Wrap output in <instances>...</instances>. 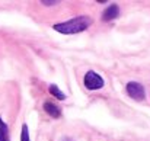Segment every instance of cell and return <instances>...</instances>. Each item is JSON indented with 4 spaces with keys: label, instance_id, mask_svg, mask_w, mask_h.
I'll list each match as a JSON object with an SVG mask.
<instances>
[{
    "label": "cell",
    "instance_id": "6da1fadb",
    "mask_svg": "<svg viewBox=\"0 0 150 141\" xmlns=\"http://www.w3.org/2000/svg\"><path fill=\"white\" fill-rule=\"evenodd\" d=\"M91 25H92V18L83 15V16L71 18V19H69V20H66V22L55 23L52 28H54V31H57V32H60V34L71 35V34H79V32L86 31Z\"/></svg>",
    "mask_w": 150,
    "mask_h": 141
},
{
    "label": "cell",
    "instance_id": "7a4b0ae2",
    "mask_svg": "<svg viewBox=\"0 0 150 141\" xmlns=\"http://www.w3.org/2000/svg\"><path fill=\"white\" fill-rule=\"evenodd\" d=\"M83 85H85V87L86 89H89V90H99L103 87V85H105V82H103V79H102V76L98 74L96 71H88L86 74H85V79H83Z\"/></svg>",
    "mask_w": 150,
    "mask_h": 141
},
{
    "label": "cell",
    "instance_id": "3957f363",
    "mask_svg": "<svg viewBox=\"0 0 150 141\" xmlns=\"http://www.w3.org/2000/svg\"><path fill=\"white\" fill-rule=\"evenodd\" d=\"M125 90L128 96L131 99H136V100H144L146 99V90H144V86L137 83V82H130L127 83L125 86Z\"/></svg>",
    "mask_w": 150,
    "mask_h": 141
},
{
    "label": "cell",
    "instance_id": "277c9868",
    "mask_svg": "<svg viewBox=\"0 0 150 141\" xmlns=\"http://www.w3.org/2000/svg\"><path fill=\"white\" fill-rule=\"evenodd\" d=\"M118 15H120V7H118V4H109V6L103 10V13H102V20H103V22H111V20L117 19Z\"/></svg>",
    "mask_w": 150,
    "mask_h": 141
},
{
    "label": "cell",
    "instance_id": "5b68a950",
    "mask_svg": "<svg viewBox=\"0 0 150 141\" xmlns=\"http://www.w3.org/2000/svg\"><path fill=\"white\" fill-rule=\"evenodd\" d=\"M44 111L52 116V118H60L61 116V109L58 108V106H55V103H52V102H44Z\"/></svg>",
    "mask_w": 150,
    "mask_h": 141
},
{
    "label": "cell",
    "instance_id": "8992f818",
    "mask_svg": "<svg viewBox=\"0 0 150 141\" xmlns=\"http://www.w3.org/2000/svg\"><path fill=\"white\" fill-rule=\"evenodd\" d=\"M0 141H10V137H9V127H7V124L3 121L1 116H0Z\"/></svg>",
    "mask_w": 150,
    "mask_h": 141
},
{
    "label": "cell",
    "instance_id": "52a82bcc",
    "mask_svg": "<svg viewBox=\"0 0 150 141\" xmlns=\"http://www.w3.org/2000/svg\"><path fill=\"white\" fill-rule=\"evenodd\" d=\"M50 93L57 99V100H64L66 99V94L63 93L55 85H50Z\"/></svg>",
    "mask_w": 150,
    "mask_h": 141
},
{
    "label": "cell",
    "instance_id": "ba28073f",
    "mask_svg": "<svg viewBox=\"0 0 150 141\" xmlns=\"http://www.w3.org/2000/svg\"><path fill=\"white\" fill-rule=\"evenodd\" d=\"M21 141H31V140H29V130H28V125H26V124H23V125H22Z\"/></svg>",
    "mask_w": 150,
    "mask_h": 141
},
{
    "label": "cell",
    "instance_id": "9c48e42d",
    "mask_svg": "<svg viewBox=\"0 0 150 141\" xmlns=\"http://www.w3.org/2000/svg\"><path fill=\"white\" fill-rule=\"evenodd\" d=\"M41 3H42L44 6H55V4H57L58 1H57V0H55V1H48V0H42Z\"/></svg>",
    "mask_w": 150,
    "mask_h": 141
}]
</instances>
